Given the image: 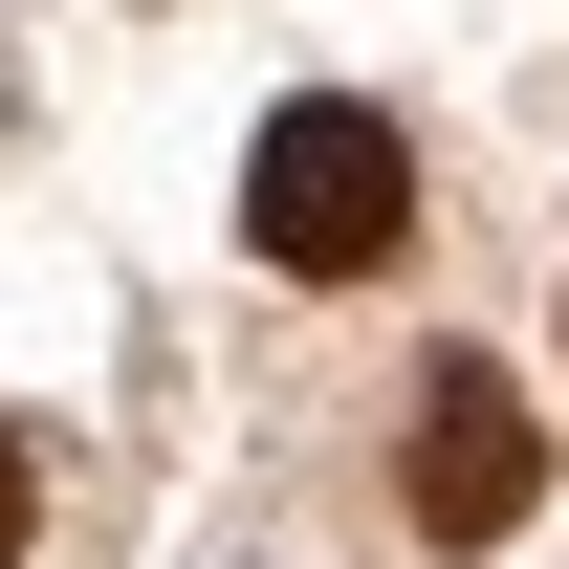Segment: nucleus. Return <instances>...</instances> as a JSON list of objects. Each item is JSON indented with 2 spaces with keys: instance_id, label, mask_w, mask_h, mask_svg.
I'll list each match as a JSON object with an SVG mask.
<instances>
[{
  "instance_id": "obj_1",
  "label": "nucleus",
  "mask_w": 569,
  "mask_h": 569,
  "mask_svg": "<svg viewBox=\"0 0 569 569\" xmlns=\"http://www.w3.org/2000/svg\"><path fill=\"white\" fill-rule=\"evenodd\" d=\"M241 241H263L284 284H372L395 241H417V132L351 110V88H284L263 153H241Z\"/></svg>"
},
{
  "instance_id": "obj_2",
  "label": "nucleus",
  "mask_w": 569,
  "mask_h": 569,
  "mask_svg": "<svg viewBox=\"0 0 569 569\" xmlns=\"http://www.w3.org/2000/svg\"><path fill=\"white\" fill-rule=\"evenodd\" d=\"M395 482H417L438 548H503V526L548 503V417H526L482 351H438V372H417V438H395Z\"/></svg>"
},
{
  "instance_id": "obj_3",
  "label": "nucleus",
  "mask_w": 569,
  "mask_h": 569,
  "mask_svg": "<svg viewBox=\"0 0 569 569\" xmlns=\"http://www.w3.org/2000/svg\"><path fill=\"white\" fill-rule=\"evenodd\" d=\"M0 569H22V438H0Z\"/></svg>"
}]
</instances>
